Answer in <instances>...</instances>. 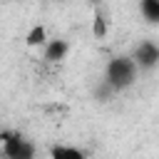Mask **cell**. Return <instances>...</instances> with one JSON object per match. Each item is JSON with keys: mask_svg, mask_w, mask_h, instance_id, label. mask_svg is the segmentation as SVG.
Segmentation results:
<instances>
[{"mask_svg": "<svg viewBox=\"0 0 159 159\" xmlns=\"http://www.w3.org/2000/svg\"><path fill=\"white\" fill-rule=\"evenodd\" d=\"M137 60L134 57H112L107 65V84L112 89H124L137 77Z\"/></svg>", "mask_w": 159, "mask_h": 159, "instance_id": "1", "label": "cell"}, {"mask_svg": "<svg viewBox=\"0 0 159 159\" xmlns=\"http://www.w3.org/2000/svg\"><path fill=\"white\" fill-rule=\"evenodd\" d=\"M0 139H2V152H5L7 157H12V159H25V157H32V154H35V152H32V147H30V144H25V139H22L20 134L2 132V134H0Z\"/></svg>", "mask_w": 159, "mask_h": 159, "instance_id": "2", "label": "cell"}, {"mask_svg": "<svg viewBox=\"0 0 159 159\" xmlns=\"http://www.w3.org/2000/svg\"><path fill=\"white\" fill-rule=\"evenodd\" d=\"M134 60H137L139 67L149 70V67H154V65L159 62V47L152 45V42H142V45L137 47V52H134Z\"/></svg>", "mask_w": 159, "mask_h": 159, "instance_id": "3", "label": "cell"}, {"mask_svg": "<svg viewBox=\"0 0 159 159\" xmlns=\"http://www.w3.org/2000/svg\"><path fill=\"white\" fill-rule=\"evenodd\" d=\"M65 55H67V42H65V40H50V42H47V47H45V60L57 62V60H62Z\"/></svg>", "mask_w": 159, "mask_h": 159, "instance_id": "4", "label": "cell"}, {"mask_svg": "<svg viewBox=\"0 0 159 159\" xmlns=\"http://www.w3.org/2000/svg\"><path fill=\"white\" fill-rule=\"evenodd\" d=\"M45 37H47V35H45V27H42V25H35V27L27 32V40H25V42H27L30 47H37V45H45V42H47Z\"/></svg>", "mask_w": 159, "mask_h": 159, "instance_id": "5", "label": "cell"}, {"mask_svg": "<svg viewBox=\"0 0 159 159\" xmlns=\"http://www.w3.org/2000/svg\"><path fill=\"white\" fill-rule=\"evenodd\" d=\"M142 12L147 20L157 22L159 20V0H142Z\"/></svg>", "mask_w": 159, "mask_h": 159, "instance_id": "6", "label": "cell"}, {"mask_svg": "<svg viewBox=\"0 0 159 159\" xmlns=\"http://www.w3.org/2000/svg\"><path fill=\"white\" fill-rule=\"evenodd\" d=\"M52 157H72V159H80L82 152L80 149H67V147H55L52 149Z\"/></svg>", "mask_w": 159, "mask_h": 159, "instance_id": "7", "label": "cell"}, {"mask_svg": "<svg viewBox=\"0 0 159 159\" xmlns=\"http://www.w3.org/2000/svg\"><path fill=\"white\" fill-rule=\"evenodd\" d=\"M92 32H94V37H104V32H107V27H104V17H102V15H97V17H94V25H92Z\"/></svg>", "mask_w": 159, "mask_h": 159, "instance_id": "8", "label": "cell"}]
</instances>
